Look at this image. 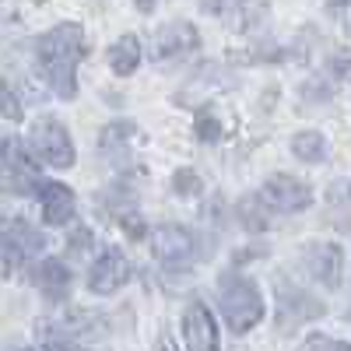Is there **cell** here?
<instances>
[{
  "mask_svg": "<svg viewBox=\"0 0 351 351\" xmlns=\"http://www.w3.org/2000/svg\"><path fill=\"white\" fill-rule=\"evenodd\" d=\"M88 56V32L81 21H60L36 39V64L56 99H77V67Z\"/></svg>",
  "mask_w": 351,
  "mask_h": 351,
  "instance_id": "cell-1",
  "label": "cell"
},
{
  "mask_svg": "<svg viewBox=\"0 0 351 351\" xmlns=\"http://www.w3.org/2000/svg\"><path fill=\"white\" fill-rule=\"evenodd\" d=\"M218 306H221V316L232 334H250L263 319L260 288L250 278H243L239 271H225L218 278Z\"/></svg>",
  "mask_w": 351,
  "mask_h": 351,
  "instance_id": "cell-2",
  "label": "cell"
},
{
  "mask_svg": "<svg viewBox=\"0 0 351 351\" xmlns=\"http://www.w3.org/2000/svg\"><path fill=\"white\" fill-rule=\"evenodd\" d=\"M28 155L36 162H46L53 169H74V141L67 134V127L56 120V116H39L28 130V141H25Z\"/></svg>",
  "mask_w": 351,
  "mask_h": 351,
  "instance_id": "cell-3",
  "label": "cell"
},
{
  "mask_svg": "<svg viewBox=\"0 0 351 351\" xmlns=\"http://www.w3.org/2000/svg\"><path fill=\"white\" fill-rule=\"evenodd\" d=\"M253 197L260 200V208L267 215H299L313 204V190L302 180L285 176V172H274L271 180H263V186Z\"/></svg>",
  "mask_w": 351,
  "mask_h": 351,
  "instance_id": "cell-4",
  "label": "cell"
},
{
  "mask_svg": "<svg viewBox=\"0 0 351 351\" xmlns=\"http://www.w3.org/2000/svg\"><path fill=\"white\" fill-rule=\"evenodd\" d=\"M274 291H278V330L291 334L299 330L302 324H309V319H319L327 313V306L313 299L306 288L291 285V281H274Z\"/></svg>",
  "mask_w": 351,
  "mask_h": 351,
  "instance_id": "cell-5",
  "label": "cell"
},
{
  "mask_svg": "<svg viewBox=\"0 0 351 351\" xmlns=\"http://www.w3.org/2000/svg\"><path fill=\"white\" fill-rule=\"evenodd\" d=\"M148 239H152V253L158 263H165L169 271H183L193 263L197 256V239H193V232L183 228V225H155L148 232Z\"/></svg>",
  "mask_w": 351,
  "mask_h": 351,
  "instance_id": "cell-6",
  "label": "cell"
},
{
  "mask_svg": "<svg viewBox=\"0 0 351 351\" xmlns=\"http://www.w3.org/2000/svg\"><path fill=\"white\" fill-rule=\"evenodd\" d=\"M200 49V32L197 25L176 18L169 25H162L155 39H152V60L155 64H169V60H183V56H193Z\"/></svg>",
  "mask_w": 351,
  "mask_h": 351,
  "instance_id": "cell-7",
  "label": "cell"
},
{
  "mask_svg": "<svg viewBox=\"0 0 351 351\" xmlns=\"http://www.w3.org/2000/svg\"><path fill=\"white\" fill-rule=\"evenodd\" d=\"M299 263H302V271L319 281L324 288H341V274H344V250L337 243H324V239H316V243H306L302 253H299Z\"/></svg>",
  "mask_w": 351,
  "mask_h": 351,
  "instance_id": "cell-8",
  "label": "cell"
},
{
  "mask_svg": "<svg viewBox=\"0 0 351 351\" xmlns=\"http://www.w3.org/2000/svg\"><path fill=\"white\" fill-rule=\"evenodd\" d=\"M127 281H130V260L120 250H102L88 267V288L95 295H116Z\"/></svg>",
  "mask_w": 351,
  "mask_h": 351,
  "instance_id": "cell-9",
  "label": "cell"
},
{
  "mask_svg": "<svg viewBox=\"0 0 351 351\" xmlns=\"http://www.w3.org/2000/svg\"><path fill=\"white\" fill-rule=\"evenodd\" d=\"M183 341H186V351H221L215 313L204 302H190L183 309Z\"/></svg>",
  "mask_w": 351,
  "mask_h": 351,
  "instance_id": "cell-10",
  "label": "cell"
},
{
  "mask_svg": "<svg viewBox=\"0 0 351 351\" xmlns=\"http://www.w3.org/2000/svg\"><path fill=\"white\" fill-rule=\"evenodd\" d=\"M36 197L43 204V221L60 228V225H71L74 215H77V197L67 183H36Z\"/></svg>",
  "mask_w": 351,
  "mask_h": 351,
  "instance_id": "cell-11",
  "label": "cell"
},
{
  "mask_svg": "<svg viewBox=\"0 0 351 351\" xmlns=\"http://www.w3.org/2000/svg\"><path fill=\"white\" fill-rule=\"evenodd\" d=\"M28 278H32V285L43 291V299H46V302H67V295H71V285H74L71 267H67L64 260H56V256L39 260L36 267L28 271Z\"/></svg>",
  "mask_w": 351,
  "mask_h": 351,
  "instance_id": "cell-12",
  "label": "cell"
},
{
  "mask_svg": "<svg viewBox=\"0 0 351 351\" xmlns=\"http://www.w3.org/2000/svg\"><path fill=\"white\" fill-rule=\"evenodd\" d=\"M134 137H137V123L134 120H112L99 134V152L106 155L109 165L127 169L130 165V144H134Z\"/></svg>",
  "mask_w": 351,
  "mask_h": 351,
  "instance_id": "cell-13",
  "label": "cell"
},
{
  "mask_svg": "<svg viewBox=\"0 0 351 351\" xmlns=\"http://www.w3.org/2000/svg\"><path fill=\"white\" fill-rule=\"evenodd\" d=\"M0 236L11 250H18L21 256H36L39 250H46V236L25 218H11L8 225H0Z\"/></svg>",
  "mask_w": 351,
  "mask_h": 351,
  "instance_id": "cell-14",
  "label": "cell"
},
{
  "mask_svg": "<svg viewBox=\"0 0 351 351\" xmlns=\"http://www.w3.org/2000/svg\"><path fill=\"white\" fill-rule=\"evenodd\" d=\"M141 39L137 36H120L112 46H109V67L116 77H130L137 67H141Z\"/></svg>",
  "mask_w": 351,
  "mask_h": 351,
  "instance_id": "cell-15",
  "label": "cell"
},
{
  "mask_svg": "<svg viewBox=\"0 0 351 351\" xmlns=\"http://www.w3.org/2000/svg\"><path fill=\"white\" fill-rule=\"evenodd\" d=\"M39 344H43V351H88L81 341H77V334L74 330H67V327H60V324H49V319H39Z\"/></svg>",
  "mask_w": 351,
  "mask_h": 351,
  "instance_id": "cell-16",
  "label": "cell"
},
{
  "mask_svg": "<svg viewBox=\"0 0 351 351\" xmlns=\"http://www.w3.org/2000/svg\"><path fill=\"white\" fill-rule=\"evenodd\" d=\"M291 155H295L299 162H324L327 158V137L319 130H299L291 134Z\"/></svg>",
  "mask_w": 351,
  "mask_h": 351,
  "instance_id": "cell-17",
  "label": "cell"
},
{
  "mask_svg": "<svg viewBox=\"0 0 351 351\" xmlns=\"http://www.w3.org/2000/svg\"><path fill=\"white\" fill-rule=\"evenodd\" d=\"M204 11H211V14H221L225 21H232V28H236V32H246V28H253L263 14H267V8H256V4H228V8H204Z\"/></svg>",
  "mask_w": 351,
  "mask_h": 351,
  "instance_id": "cell-18",
  "label": "cell"
},
{
  "mask_svg": "<svg viewBox=\"0 0 351 351\" xmlns=\"http://www.w3.org/2000/svg\"><path fill=\"white\" fill-rule=\"evenodd\" d=\"M236 218H239V225H243L246 232H263V228L271 225V221H267V211L260 208V200H256L253 193L236 204Z\"/></svg>",
  "mask_w": 351,
  "mask_h": 351,
  "instance_id": "cell-19",
  "label": "cell"
},
{
  "mask_svg": "<svg viewBox=\"0 0 351 351\" xmlns=\"http://www.w3.org/2000/svg\"><path fill=\"white\" fill-rule=\"evenodd\" d=\"M193 134H197V141H204V144H215V141H221L225 127H221L218 116L211 112V106H204V109L197 112V120H193Z\"/></svg>",
  "mask_w": 351,
  "mask_h": 351,
  "instance_id": "cell-20",
  "label": "cell"
},
{
  "mask_svg": "<svg viewBox=\"0 0 351 351\" xmlns=\"http://www.w3.org/2000/svg\"><path fill=\"white\" fill-rule=\"evenodd\" d=\"M172 193H180V197H200L204 193L200 176L193 169H176L172 172Z\"/></svg>",
  "mask_w": 351,
  "mask_h": 351,
  "instance_id": "cell-21",
  "label": "cell"
},
{
  "mask_svg": "<svg viewBox=\"0 0 351 351\" xmlns=\"http://www.w3.org/2000/svg\"><path fill=\"white\" fill-rule=\"evenodd\" d=\"M295 351H351V344L337 341V337H327V334H309Z\"/></svg>",
  "mask_w": 351,
  "mask_h": 351,
  "instance_id": "cell-22",
  "label": "cell"
},
{
  "mask_svg": "<svg viewBox=\"0 0 351 351\" xmlns=\"http://www.w3.org/2000/svg\"><path fill=\"white\" fill-rule=\"evenodd\" d=\"M116 221H120V228L127 232L130 239H144V236H148V225H144V218L137 211H120V215H116Z\"/></svg>",
  "mask_w": 351,
  "mask_h": 351,
  "instance_id": "cell-23",
  "label": "cell"
},
{
  "mask_svg": "<svg viewBox=\"0 0 351 351\" xmlns=\"http://www.w3.org/2000/svg\"><path fill=\"white\" fill-rule=\"evenodd\" d=\"M21 253L18 250H11V246H0V281H8L18 267H21Z\"/></svg>",
  "mask_w": 351,
  "mask_h": 351,
  "instance_id": "cell-24",
  "label": "cell"
},
{
  "mask_svg": "<svg viewBox=\"0 0 351 351\" xmlns=\"http://www.w3.org/2000/svg\"><path fill=\"white\" fill-rule=\"evenodd\" d=\"M88 246H92V232H88V228H77L74 236H71V243H67L71 253H84Z\"/></svg>",
  "mask_w": 351,
  "mask_h": 351,
  "instance_id": "cell-25",
  "label": "cell"
},
{
  "mask_svg": "<svg viewBox=\"0 0 351 351\" xmlns=\"http://www.w3.org/2000/svg\"><path fill=\"white\" fill-rule=\"evenodd\" d=\"M155 351H176V344H172L169 337H158V344H155Z\"/></svg>",
  "mask_w": 351,
  "mask_h": 351,
  "instance_id": "cell-26",
  "label": "cell"
},
{
  "mask_svg": "<svg viewBox=\"0 0 351 351\" xmlns=\"http://www.w3.org/2000/svg\"><path fill=\"white\" fill-rule=\"evenodd\" d=\"M334 14H344L348 18V28H351V4H344V8H330Z\"/></svg>",
  "mask_w": 351,
  "mask_h": 351,
  "instance_id": "cell-27",
  "label": "cell"
},
{
  "mask_svg": "<svg viewBox=\"0 0 351 351\" xmlns=\"http://www.w3.org/2000/svg\"><path fill=\"white\" fill-rule=\"evenodd\" d=\"M8 95H11V88H8V84H4V81H0V102H4V99H8Z\"/></svg>",
  "mask_w": 351,
  "mask_h": 351,
  "instance_id": "cell-28",
  "label": "cell"
},
{
  "mask_svg": "<svg viewBox=\"0 0 351 351\" xmlns=\"http://www.w3.org/2000/svg\"><path fill=\"white\" fill-rule=\"evenodd\" d=\"M4 211H8V200H4V193H0V218H4Z\"/></svg>",
  "mask_w": 351,
  "mask_h": 351,
  "instance_id": "cell-29",
  "label": "cell"
},
{
  "mask_svg": "<svg viewBox=\"0 0 351 351\" xmlns=\"http://www.w3.org/2000/svg\"><path fill=\"white\" fill-rule=\"evenodd\" d=\"M18 351H32V348H18Z\"/></svg>",
  "mask_w": 351,
  "mask_h": 351,
  "instance_id": "cell-30",
  "label": "cell"
}]
</instances>
